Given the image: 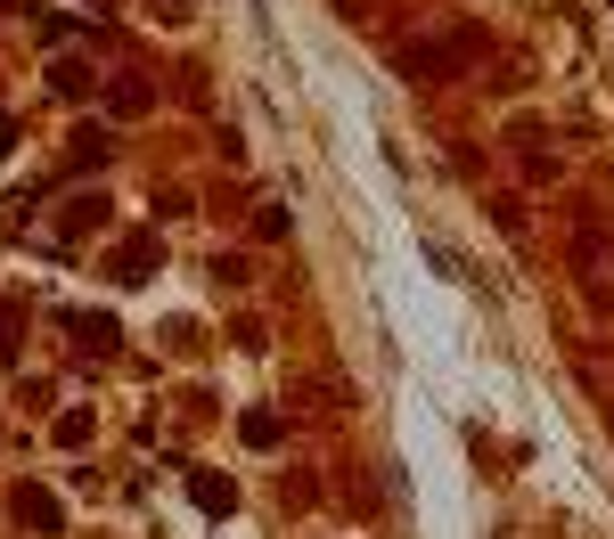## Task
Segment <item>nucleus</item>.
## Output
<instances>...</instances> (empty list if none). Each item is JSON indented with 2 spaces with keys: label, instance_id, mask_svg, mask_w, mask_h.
<instances>
[{
  "label": "nucleus",
  "instance_id": "1",
  "mask_svg": "<svg viewBox=\"0 0 614 539\" xmlns=\"http://www.w3.org/2000/svg\"><path fill=\"white\" fill-rule=\"evenodd\" d=\"M16 524H33V531H58V499L25 482V491H16Z\"/></svg>",
  "mask_w": 614,
  "mask_h": 539
},
{
  "label": "nucleus",
  "instance_id": "2",
  "mask_svg": "<svg viewBox=\"0 0 614 539\" xmlns=\"http://www.w3.org/2000/svg\"><path fill=\"white\" fill-rule=\"evenodd\" d=\"M189 499H197L205 515H230V507H238V491H230L221 474H189Z\"/></svg>",
  "mask_w": 614,
  "mask_h": 539
},
{
  "label": "nucleus",
  "instance_id": "3",
  "mask_svg": "<svg viewBox=\"0 0 614 539\" xmlns=\"http://www.w3.org/2000/svg\"><path fill=\"white\" fill-rule=\"evenodd\" d=\"M148 262H157V237H131V246L115 254V278L131 286V278H148Z\"/></svg>",
  "mask_w": 614,
  "mask_h": 539
},
{
  "label": "nucleus",
  "instance_id": "4",
  "mask_svg": "<svg viewBox=\"0 0 614 539\" xmlns=\"http://www.w3.org/2000/svg\"><path fill=\"white\" fill-rule=\"evenodd\" d=\"M238 433H246L254 449H270V442H279V417H270V409H246V417H238Z\"/></svg>",
  "mask_w": 614,
  "mask_h": 539
},
{
  "label": "nucleus",
  "instance_id": "5",
  "mask_svg": "<svg viewBox=\"0 0 614 539\" xmlns=\"http://www.w3.org/2000/svg\"><path fill=\"white\" fill-rule=\"evenodd\" d=\"M74 336H82V343H99V352H107V343H115V319H74Z\"/></svg>",
  "mask_w": 614,
  "mask_h": 539
},
{
  "label": "nucleus",
  "instance_id": "6",
  "mask_svg": "<svg viewBox=\"0 0 614 539\" xmlns=\"http://www.w3.org/2000/svg\"><path fill=\"white\" fill-rule=\"evenodd\" d=\"M164 16H189V0H164Z\"/></svg>",
  "mask_w": 614,
  "mask_h": 539
},
{
  "label": "nucleus",
  "instance_id": "7",
  "mask_svg": "<svg viewBox=\"0 0 614 539\" xmlns=\"http://www.w3.org/2000/svg\"><path fill=\"white\" fill-rule=\"evenodd\" d=\"M9 139H16V131H9V115H0V155H9Z\"/></svg>",
  "mask_w": 614,
  "mask_h": 539
}]
</instances>
